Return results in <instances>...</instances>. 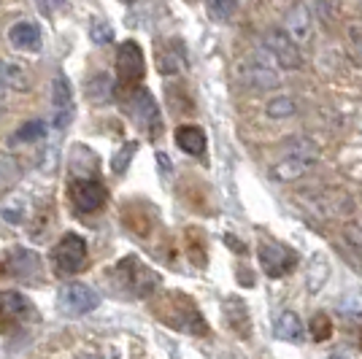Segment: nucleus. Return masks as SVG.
Segmentation results:
<instances>
[{
	"mask_svg": "<svg viewBox=\"0 0 362 359\" xmlns=\"http://www.w3.org/2000/svg\"><path fill=\"white\" fill-rule=\"evenodd\" d=\"M52 105L57 114H68L71 111V84L62 73L54 76V84H52Z\"/></svg>",
	"mask_w": 362,
	"mask_h": 359,
	"instance_id": "6ab92c4d",
	"label": "nucleus"
},
{
	"mask_svg": "<svg viewBox=\"0 0 362 359\" xmlns=\"http://www.w3.org/2000/svg\"><path fill=\"white\" fill-rule=\"evenodd\" d=\"M354 35V44H351V49H354V57L362 62V35L360 33H351Z\"/></svg>",
	"mask_w": 362,
	"mask_h": 359,
	"instance_id": "2f4dec72",
	"label": "nucleus"
},
{
	"mask_svg": "<svg viewBox=\"0 0 362 359\" xmlns=\"http://www.w3.org/2000/svg\"><path fill=\"white\" fill-rule=\"evenodd\" d=\"M84 95H87V100L95 105H103L114 95V81H111V76L108 73H95L87 81V87H84Z\"/></svg>",
	"mask_w": 362,
	"mask_h": 359,
	"instance_id": "dca6fc26",
	"label": "nucleus"
},
{
	"mask_svg": "<svg viewBox=\"0 0 362 359\" xmlns=\"http://www.w3.org/2000/svg\"><path fill=\"white\" fill-rule=\"evenodd\" d=\"M330 359H346V357H341V354H332Z\"/></svg>",
	"mask_w": 362,
	"mask_h": 359,
	"instance_id": "f704fd0d",
	"label": "nucleus"
},
{
	"mask_svg": "<svg viewBox=\"0 0 362 359\" xmlns=\"http://www.w3.org/2000/svg\"><path fill=\"white\" fill-rule=\"evenodd\" d=\"M262 52L276 62V68H284V71H298V68H303L300 46H295V41L281 28H271V30L262 35Z\"/></svg>",
	"mask_w": 362,
	"mask_h": 359,
	"instance_id": "f03ea898",
	"label": "nucleus"
},
{
	"mask_svg": "<svg viewBox=\"0 0 362 359\" xmlns=\"http://www.w3.org/2000/svg\"><path fill=\"white\" fill-rule=\"evenodd\" d=\"M22 176L19 160L8 151H0V192H8L16 181Z\"/></svg>",
	"mask_w": 362,
	"mask_h": 359,
	"instance_id": "a211bd4d",
	"label": "nucleus"
},
{
	"mask_svg": "<svg viewBox=\"0 0 362 359\" xmlns=\"http://www.w3.org/2000/svg\"><path fill=\"white\" fill-rule=\"evenodd\" d=\"M317 163L319 160H308V157H298V154H284L281 163H276L271 167V173L276 181H295L305 176V173H311L317 167Z\"/></svg>",
	"mask_w": 362,
	"mask_h": 359,
	"instance_id": "9b49d317",
	"label": "nucleus"
},
{
	"mask_svg": "<svg viewBox=\"0 0 362 359\" xmlns=\"http://www.w3.org/2000/svg\"><path fill=\"white\" fill-rule=\"evenodd\" d=\"M28 311H30V302H28V298H22L19 292H3L0 295V322H6V319L16 322L19 316H25Z\"/></svg>",
	"mask_w": 362,
	"mask_h": 359,
	"instance_id": "f3484780",
	"label": "nucleus"
},
{
	"mask_svg": "<svg viewBox=\"0 0 362 359\" xmlns=\"http://www.w3.org/2000/svg\"><path fill=\"white\" fill-rule=\"evenodd\" d=\"M6 95H8V90H3V87H0V105L6 103Z\"/></svg>",
	"mask_w": 362,
	"mask_h": 359,
	"instance_id": "473e14b6",
	"label": "nucleus"
},
{
	"mask_svg": "<svg viewBox=\"0 0 362 359\" xmlns=\"http://www.w3.org/2000/svg\"><path fill=\"white\" fill-rule=\"evenodd\" d=\"M6 38L19 52H33V49H38V44H41V28L35 22H30V19H19V22H14L8 28Z\"/></svg>",
	"mask_w": 362,
	"mask_h": 359,
	"instance_id": "f8f14e48",
	"label": "nucleus"
},
{
	"mask_svg": "<svg viewBox=\"0 0 362 359\" xmlns=\"http://www.w3.org/2000/svg\"><path fill=\"white\" fill-rule=\"evenodd\" d=\"M0 87L3 90H30V76L22 65L0 57Z\"/></svg>",
	"mask_w": 362,
	"mask_h": 359,
	"instance_id": "ddd939ff",
	"label": "nucleus"
},
{
	"mask_svg": "<svg viewBox=\"0 0 362 359\" xmlns=\"http://www.w3.org/2000/svg\"><path fill=\"white\" fill-rule=\"evenodd\" d=\"M338 311L344 316H351V319H357V316H362V292H346L344 298L338 300Z\"/></svg>",
	"mask_w": 362,
	"mask_h": 359,
	"instance_id": "a878e982",
	"label": "nucleus"
},
{
	"mask_svg": "<svg viewBox=\"0 0 362 359\" xmlns=\"http://www.w3.org/2000/svg\"><path fill=\"white\" fill-rule=\"evenodd\" d=\"M259 265L268 276L279 278V276H287L289 270L298 265V257L292 254L287 246L265 240V243H259Z\"/></svg>",
	"mask_w": 362,
	"mask_h": 359,
	"instance_id": "423d86ee",
	"label": "nucleus"
},
{
	"mask_svg": "<svg viewBox=\"0 0 362 359\" xmlns=\"http://www.w3.org/2000/svg\"><path fill=\"white\" fill-rule=\"evenodd\" d=\"M138 151V141H130V143H124L114 157H111V170L117 173V176H122L127 167H130V163H133V157H136Z\"/></svg>",
	"mask_w": 362,
	"mask_h": 359,
	"instance_id": "393cba45",
	"label": "nucleus"
},
{
	"mask_svg": "<svg viewBox=\"0 0 362 359\" xmlns=\"http://www.w3.org/2000/svg\"><path fill=\"white\" fill-rule=\"evenodd\" d=\"M344 240H346L357 254H362V225H346V230H344Z\"/></svg>",
	"mask_w": 362,
	"mask_h": 359,
	"instance_id": "7c9ffc66",
	"label": "nucleus"
},
{
	"mask_svg": "<svg viewBox=\"0 0 362 359\" xmlns=\"http://www.w3.org/2000/svg\"><path fill=\"white\" fill-rule=\"evenodd\" d=\"M308 329H311V338L317 341V343H322V341H327L332 335V324L330 319L325 314H317L314 319H311V324H308Z\"/></svg>",
	"mask_w": 362,
	"mask_h": 359,
	"instance_id": "c85d7f7f",
	"label": "nucleus"
},
{
	"mask_svg": "<svg viewBox=\"0 0 362 359\" xmlns=\"http://www.w3.org/2000/svg\"><path fill=\"white\" fill-rule=\"evenodd\" d=\"M100 305V295L87 284H65L57 295V308L65 316H87Z\"/></svg>",
	"mask_w": 362,
	"mask_h": 359,
	"instance_id": "20e7f679",
	"label": "nucleus"
},
{
	"mask_svg": "<svg viewBox=\"0 0 362 359\" xmlns=\"http://www.w3.org/2000/svg\"><path fill=\"white\" fill-rule=\"evenodd\" d=\"M68 192H71V200H74V206L81 213H92V211H100L106 206V187L100 184V181L95 179H76L71 181V187H68Z\"/></svg>",
	"mask_w": 362,
	"mask_h": 359,
	"instance_id": "39448f33",
	"label": "nucleus"
},
{
	"mask_svg": "<svg viewBox=\"0 0 362 359\" xmlns=\"http://www.w3.org/2000/svg\"><path fill=\"white\" fill-rule=\"evenodd\" d=\"M78 359H103V357H98V354H87V357H78Z\"/></svg>",
	"mask_w": 362,
	"mask_h": 359,
	"instance_id": "72a5a7b5",
	"label": "nucleus"
},
{
	"mask_svg": "<svg viewBox=\"0 0 362 359\" xmlns=\"http://www.w3.org/2000/svg\"><path fill=\"white\" fill-rule=\"evenodd\" d=\"M52 265L60 276H74L87 265V240L76 233H65L52 249Z\"/></svg>",
	"mask_w": 362,
	"mask_h": 359,
	"instance_id": "7ed1b4c3",
	"label": "nucleus"
},
{
	"mask_svg": "<svg viewBox=\"0 0 362 359\" xmlns=\"http://www.w3.org/2000/svg\"><path fill=\"white\" fill-rule=\"evenodd\" d=\"M238 81L249 90H273L279 87V73H276V62L262 52L257 49L252 52L246 60L238 62Z\"/></svg>",
	"mask_w": 362,
	"mask_h": 359,
	"instance_id": "f257e3e1",
	"label": "nucleus"
},
{
	"mask_svg": "<svg viewBox=\"0 0 362 359\" xmlns=\"http://www.w3.org/2000/svg\"><path fill=\"white\" fill-rule=\"evenodd\" d=\"M130 105H133V108H130L133 117L146 127V133L160 135V130H163V119H160V111H157V103H154V98L149 95V90L138 87V90L133 92Z\"/></svg>",
	"mask_w": 362,
	"mask_h": 359,
	"instance_id": "6e6552de",
	"label": "nucleus"
},
{
	"mask_svg": "<svg viewBox=\"0 0 362 359\" xmlns=\"http://www.w3.org/2000/svg\"><path fill=\"white\" fill-rule=\"evenodd\" d=\"M117 71L124 84H136L146 73V60H144V52L136 41H124L117 52Z\"/></svg>",
	"mask_w": 362,
	"mask_h": 359,
	"instance_id": "0eeeda50",
	"label": "nucleus"
},
{
	"mask_svg": "<svg viewBox=\"0 0 362 359\" xmlns=\"http://www.w3.org/2000/svg\"><path fill=\"white\" fill-rule=\"evenodd\" d=\"M287 35L295 41V46H305L314 38V14L311 6L298 3L287 11Z\"/></svg>",
	"mask_w": 362,
	"mask_h": 359,
	"instance_id": "9d476101",
	"label": "nucleus"
},
{
	"mask_svg": "<svg viewBox=\"0 0 362 359\" xmlns=\"http://www.w3.org/2000/svg\"><path fill=\"white\" fill-rule=\"evenodd\" d=\"M90 38H92V44H98V46L111 44V41H114V28L108 25L106 19H92Z\"/></svg>",
	"mask_w": 362,
	"mask_h": 359,
	"instance_id": "bb28decb",
	"label": "nucleus"
},
{
	"mask_svg": "<svg viewBox=\"0 0 362 359\" xmlns=\"http://www.w3.org/2000/svg\"><path fill=\"white\" fill-rule=\"evenodd\" d=\"M327 276H330V265H327V259L314 257V259H311V265H308V276H305V281H308V292H319L322 284L327 281Z\"/></svg>",
	"mask_w": 362,
	"mask_h": 359,
	"instance_id": "5701e85b",
	"label": "nucleus"
},
{
	"mask_svg": "<svg viewBox=\"0 0 362 359\" xmlns=\"http://www.w3.org/2000/svg\"><path fill=\"white\" fill-rule=\"evenodd\" d=\"M117 270H119V273H127V276H124L127 289H130L133 295H138V298H146L151 289H154V284H157V276H154L146 265H141L136 257H124V262H122Z\"/></svg>",
	"mask_w": 362,
	"mask_h": 359,
	"instance_id": "1a4fd4ad",
	"label": "nucleus"
},
{
	"mask_svg": "<svg viewBox=\"0 0 362 359\" xmlns=\"http://www.w3.org/2000/svg\"><path fill=\"white\" fill-rule=\"evenodd\" d=\"M41 138H46V122L30 119V122H25V124L16 127L11 143H35V141H41Z\"/></svg>",
	"mask_w": 362,
	"mask_h": 359,
	"instance_id": "412c9836",
	"label": "nucleus"
},
{
	"mask_svg": "<svg viewBox=\"0 0 362 359\" xmlns=\"http://www.w3.org/2000/svg\"><path fill=\"white\" fill-rule=\"evenodd\" d=\"M157 62H160V73H176L181 65H184V54H181V46H168L157 54Z\"/></svg>",
	"mask_w": 362,
	"mask_h": 359,
	"instance_id": "b1692460",
	"label": "nucleus"
},
{
	"mask_svg": "<svg viewBox=\"0 0 362 359\" xmlns=\"http://www.w3.org/2000/svg\"><path fill=\"white\" fill-rule=\"evenodd\" d=\"M176 143H179L181 151L192 154V157H200L206 151V133L195 127V124H184L176 130Z\"/></svg>",
	"mask_w": 362,
	"mask_h": 359,
	"instance_id": "2eb2a0df",
	"label": "nucleus"
},
{
	"mask_svg": "<svg viewBox=\"0 0 362 359\" xmlns=\"http://www.w3.org/2000/svg\"><path fill=\"white\" fill-rule=\"evenodd\" d=\"M273 335L279 341H287V343H300L303 341V322L295 311H284V314L276 319V327Z\"/></svg>",
	"mask_w": 362,
	"mask_h": 359,
	"instance_id": "4468645a",
	"label": "nucleus"
},
{
	"mask_svg": "<svg viewBox=\"0 0 362 359\" xmlns=\"http://www.w3.org/2000/svg\"><path fill=\"white\" fill-rule=\"evenodd\" d=\"M16 259H11L14 262V273L16 276H30V273H35L38 270V257L33 254V252H14Z\"/></svg>",
	"mask_w": 362,
	"mask_h": 359,
	"instance_id": "cd10ccee",
	"label": "nucleus"
},
{
	"mask_svg": "<svg viewBox=\"0 0 362 359\" xmlns=\"http://www.w3.org/2000/svg\"><path fill=\"white\" fill-rule=\"evenodd\" d=\"M206 8H209V14H211L214 19H219V22H227L230 16L238 11V3H235V0H216V3H209Z\"/></svg>",
	"mask_w": 362,
	"mask_h": 359,
	"instance_id": "c756f323",
	"label": "nucleus"
},
{
	"mask_svg": "<svg viewBox=\"0 0 362 359\" xmlns=\"http://www.w3.org/2000/svg\"><path fill=\"white\" fill-rule=\"evenodd\" d=\"M265 114H268L271 119H289V117H295V114H298V100H295V98H289V95H279V98L268 100Z\"/></svg>",
	"mask_w": 362,
	"mask_h": 359,
	"instance_id": "aec40b11",
	"label": "nucleus"
},
{
	"mask_svg": "<svg viewBox=\"0 0 362 359\" xmlns=\"http://www.w3.org/2000/svg\"><path fill=\"white\" fill-rule=\"evenodd\" d=\"M225 319L227 324L238 332V319H241V324L249 329V308H246V302L241 298H230L225 302Z\"/></svg>",
	"mask_w": 362,
	"mask_h": 359,
	"instance_id": "4be33fe9",
	"label": "nucleus"
}]
</instances>
